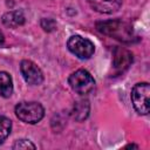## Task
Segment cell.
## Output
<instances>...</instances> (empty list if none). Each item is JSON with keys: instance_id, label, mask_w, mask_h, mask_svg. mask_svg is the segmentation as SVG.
<instances>
[{"instance_id": "1", "label": "cell", "mask_w": 150, "mask_h": 150, "mask_svg": "<svg viewBox=\"0 0 150 150\" xmlns=\"http://www.w3.org/2000/svg\"><path fill=\"white\" fill-rule=\"evenodd\" d=\"M97 30L111 36L121 42L124 43H130L135 40V33L131 27L125 21L115 19V20H107V21H101L96 23Z\"/></svg>"}, {"instance_id": "2", "label": "cell", "mask_w": 150, "mask_h": 150, "mask_svg": "<svg viewBox=\"0 0 150 150\" xmlns=\"http://www.w3.org/2000/svg\"><path fill=\"white\" fill-rule=\"evenodd\" d=\"M16 117L28 124L40 122L45 115V109L39 102H20L15 107Z\"/></svg>"}, {"instance_id": "3", "label": "cell", "mask_w": 150, "mask_h": 150, "mask_svg": "<svg viewBox=\"0 0 150 150\" xmlns=\"http://www.w3.org/2000/svg\"><path fill=\"white\" fill-rule=\"evenodd\" d=\"M70 88L79 95H88L95 88V80L91 74L84 69H79L70 74L68 79Z\"/></svg>"}, {"instance_id": "4", "label": "cell", "mask_w": 150, "mask_h": 150, "mask_svg": "<svg viewBox=\"0 0 150 150\" xmlns=\"http://www.w3.org/2000/svg\"><path fill=\"white\" fill-rule=\"evenodd\" d=\"M67 47L71 54L77 56L79 59L86 60L93 56L95 52V46L94 43L80 35H73L68 39L67 41Z\"/></svg>"}, {"instance_id": "5", "label": "cell", "mask_w": 150, "mask_h": 150, "mask_svg": "<svg viewBox=\"0 0 150 150\" xmlns=\"http://www.w3.org/2000/svg\"><path fill=\"white\" fill-rule=\"evenodd\" d=\"M149 94L150 86L148 82H141L134 86L131 90V102L137 112L142 115L149 114Z\"/></svg>"}, {"instance_id": "6", "label": "cell", "mask_w": 150, "mask_h": 150, "mask_svg": "<svg viewBox=\"0 0 150 150\" xmlns=\"http://www.w3.org/2000/svg\"><path fill=\"white\" fill-rule=\"evenodd\" d=\"M20 71L22 74V77L28 84L32 86H39L43 81V74L41 69L38 67L36 63H34L30 60H23L20 63Z\"/></svg>"}, {"instance_id": "7", "label": "cell", "mask_w": 150, "mask_h": 150, "mask_svg": "<svg viewBox=\"0 0 150 150\" xmlns=\"http://www.w3.org/2000/svg\"><path fill=\"white\" fill-rule=\"evenodd\" d=\"M132 63V54L122 47L115 48L112 53V68L116 75L123 73Z\"/></svg>"}, {"instance_id": "8", "label": "cell", "mask_w": 150, "mask_h": 150, "mask_svg": "<svg viewBox=\"0 0 150 150\" xmlns=\"http://www.w3.org/2000/svg\"><path fill=\"white\" fill-rule=\"evenodd\" d=\"M87 2L94 11L103 14L117 12L122 6V0H87Z\"/></svg>"}, {"instance_id": "9", "label": "cell", "mask_w": 150, "mask_h": 150, "mask_svg": "<svg viewBox=\"0 0 150 150\" xmlns=\"http://www.w3.org/2000/svg\"><path fill=\"white\" fill-rule=\"evenodd\" d=\"M89 110H90L89 102L87 100H80L74 104L73 110H71V116L76 121H83L88 117Z\"/></svg>"}, {"instance_id": "10", "label": "cell", "mask_w": 150, "mask_h": 150, "mask_svg": "<svg viewBox=\"0 0 150 150\" xmlns=\"http://www.w3.org/2000/svg\"><path fill=\"white\" fill-rule=\"evenodd\" d=\"M2 22L7 27H18V26L23 25L25 16H23L22 12H20V11L9 12L2 16Z\"/></svg>"}, {"instance_id": "11", "label": "cell", "mask_w": 150, "mask_h": 150, "mask_svg": "<svg viewBox=\"0 0 150 150\" xmlns=\"http://www.w3.org/2000/svg\"><path fill=\"white\" fill-rule=\"evenodd\" d=\"M13 93V81L8 73L0 71V96L9 97Z\"/></svg>"}, {"instance_id": "12", "label": "cell", "mask_w": 150, "mask_h": 150, "mask_svg": "<svg viewBox=\"0 0 150 150\" xmlns=\"http://www.w3.org/2000/svg\"><path fill=\"white\" fill-rule=\"evenodd\" d=\"M12 129V122L9 118L0 115V145L4 143V141L8 137Z\"/></svg>"}, {"instance_id": "13", "label": "cell", "mask_w": 150, "mask_h": 150, "mask_svg": "<svg viewBox=\"0 0 150 150\" xmlns=\"http://www.w3.org/2000/svg\"><path fill=\"white\" fill-rule=\"evenodd\" d=\"M28 148H30V149H35L36 146H35V144H33L30 141H28V139H19V141H16L15 143H14V145H13V149H28Z\"/></svg>"}, {"instance_id": "14", "label": "cell", "mask_w": 150, "mask_h": 150, "mask_svg": "<svg viewBox=\"0 0 150 150\" xmlns=\"http://www.w3.org/2000/svg\"><path fill=\"white\" fill-rule=\"evenodd\" d=\"M4 41H5V38H4V34H2V32L0 30V47L4 45Z\"/></svg>"}]
</instances>
